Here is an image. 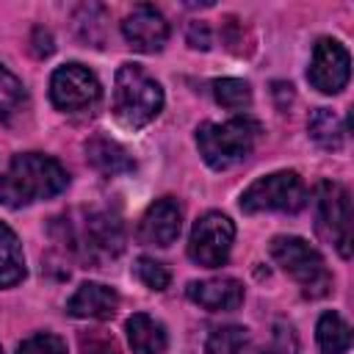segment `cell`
Listing matches in <instances>:
<instances>
[{
	"label": "cell",
	"mask_w": 354,
	"mask_h": 354,
	"mask_svg": "<svg viewBox=\"0 0 354 354\" xmlns=\"http://www.w3.org/2000/svg\"><path fill=\"white\" fill-rule=\"evenodd\" d=\"M163 108V88L138 64H122L113 83V116L119 124L138 130Z\"/></svg>",
	"instance_id": "obj_2"
},
{
	"label": "cell",
	"mask_w": 354,
	"mask_h": 354,
	"mask_svg": "<svg viewBox=\"0 0 354 354\" xmlns=\"http://www.w3.org/2000/svg\"><path fill=\"white\" fill-rule=\"evenodd\" d=\"M274 263L299 282L307 299H321L332 288V274L315 246H310L299 235H277L268 246Z\"/></svg>",
	"instance_id": "obj_5"
},
{
	"label": "cell",
	"mask_w": 354,
	"mask_h": 354,
	"mask_svg": "<svg viewBox=\"0 0 354 354\" xmlns=\"http://www.w3.org/2000/svg\"><path fill=\"white\" fill-rule=\"evenodd\" d=\"M307 130H310V138L324 149H340L343 147L346 127H343V119L332 108L313 111L307 119Z\"/></svg>",
	"instance_id": "obj_18"
},
{
	"label": "cell",
	"mask_w": 354,
	"mask_h": 354,
	"mask_svg": "<svg viewBox=\"0 0 354 354\" xmlns=\"http://www.w3.org/2000/svg\"><path fill=\"white\" fill-rule=\"evenodd\" d=\"M183 230V210L171 196L155 199L138 224V241L147 246H171Z\"/></svg>",
	"instance_id": "obj_12"
},
{
	"label": "cell",
	"mask_w": 354,
	"mask_h": 354,
	"mask_svg": "<svg viewBox=\"0 0 354 354\" xmlns=\"http://www.w3.org/2000/svg\"><path fill=\"white\" fill-rule=\"evenodd\" d=\"M260 136V124L249 116H235L227 122H205L196 130V147L202 160L216 169L224 171L235 163H241L257 144Z\"/></svg>",
	"instance_id": "obj_3"
},
{
	"label": "cell",
	"mask_w": 354,
	"mask_h": 354,
	"mask_svg": "<svg viewBox=\"0 0 354 354\" xmlns=\"http://www.w3.org/2000/svg\"><path fill=\"white\" fill-rule=\"evenodd\" d=\"M188 44H191L194 50H210L213 33H210L207 22H191V25H188Z\"/></svg>",
	"instance_id": "obj_27"
},
{
	"label": "cell",
	"mask_w": 354,
	"mask_h": 354,
	"mask_svg": "<svg viewBox=\"0 0 354 354\" xmlns=\"http://www.w3.org/2000/svg\"><path fill=\"white\" fill-rule=\"evenodd\" d=\"M69 183L66 169L41 152L17 155L0 177V202L6 207H25L58 196Z\"/></svg>",
	"instance_id": "obj_1"
},
{
	"label": "cell",
	"mask_w": 354,
	"mask_h": 354,
	"mask_svg": "<svg viewBox=\"0 0 354 354\" xmlns=\"http://www.w3.org/2000/svg\"><path fill=\"white\" fill-rule=\"evenodd\" d=\"M33 53H36L39 58H44V55L53 53V36H50L44 28H36V30H33Z\"/></svg>",
	"instance_id": "obj_28"
},
{
	"label": "cell",
	"mask_w": 354,
	"mask_h": 354,
	"mask_svg": "<svg viewBox=\"0 0 354 354\" xmlns=\"http://www.w3.org/2000/svg\"><path fill=\"white\" fill-rule=\"evenodd\" d=\"M122 33H124V39H127V44L133 50H138V53H160L166 39H169V22L158 8L136 6L122 22Z\"/></svg>",
	"instance_id": "obj_11"
},
{
	"label": "cell",
	"mask_w": 354,
	"mask_h": 354,
	"mask_svg": "<svg viewBox=\"0 0 354 354\" xmlns=\"http://www.w3.org/2000/svg\"><path fill=\"white\" fill-rule=\"evenodd\" d=\"M213 94H216V102L230 108V111H241V108H249L252 102V88L246 80H238V77H221L213 83Z\"/></svg>",
	"instance_id": "obj_21"
},
{
	"label": "cell",
	"mask_w": 354,
	"mask_h": 354,
	"mask_svg": "<svg viewBox=\"0 0 354 354\" xmlns=\"http://www.w3.org/2000/svg\"><path fill=\"white\" fill-rule=\"evenodd\" d=\"M136 277L149 288V290H166L171 282V274L163 263L152 260V257H138L136 260Z\"/></svg>",
	"instance_id": "obj_23"
},
{
	"label": "cell",
	"mask_w": 354,
	"mask_h": 354,
	"mask_svg": "<svg viewBox=\"0 0 354 354\" xmlns=\"http://www.w3.org/2000/svg\"><path fill=\"white\" fill-rule=\"evenodd\" d=\"M315 230L326 243L340 252V257H351V196L340 183H318Z\"/></svg>",
	"instance_id": "obj_7"
},
{
	"label": "cell",
	"mask_w": 354,
	"mask_h": 354,
	"mask_svg": "<svg viewBox=\"0 0 354 354\" xmlns=\"http://www.w3.org/2000/svg\"><path fill=\"white\" fill-rule=\"evenodd\" d=\"M260 354H299V340H296L293 326L285 321H277L271 329V337L260 348Z\"/></svg>",
	"instance_id": "obj_24"
},
{
	"label": "cell",
	"mask_w": 354,
	"mask_h": 354,
	"mask_svg": "<svg viewBox=\"0 0 354 354\" xmlns=\"http://www.w3.org/2000/svg\"><path fill=\"white\" fill-rule=\"evenodd\" d=\"M307 202V188L296 171H274L266 177H257L243 194H241V210L243 213H296Z\"/></svg>",
	"instance_id": "obj_6"
},
{
	"label": "cell",
	"mask_w": 354,
	"mask_h": 354,
	"mask_svg": "<svg viewBox=\"0 0 354 354\" xmlns=\"http://www.w3.org/2000/svg\"><path fill=\"white\" fill-rule=\"evenodd\" d=\"M124 329H127V340H130L133 354H163L169 346L166 326L147 313L130 315Z\"/></svg>",
	"instance_id": "obj_16"
},
{
	"label": "cell",
	"mask_w": 354,
	"mask_h": 354,
	"mask_svg": "<svg viewBox=\"0 0 354 354\" xmlns=\"http://www.w3.org/2000/svg\"><path fill=\"white\" fill-rule=\"evenodd\" d=\"M102 88L91 69L83 64H64L50 77V100L64 113H80L100 102Z\"/></svg>",
	"instance_id": "obj_9"
},
{
	"label": "cell",
	"mask_w": 354,
	"mask_h": 354,
	"mask_svg": "<svg viewBox=\"0 0 354 354\" xmlns=\"http://www.w3.org/2000/svg\"><path fill=\"white\" fill-rule=\"evenodd\" d=\"M119 310V293L102 282H83L66 301V313L75 318L105 321Z\"/></svg>",
	"instance_id": "obj_14"
},
{
	"label": "cell",
	"mask_w": 354,
	"mask_h": 354,
	"mask_svg": "<svg viewBox=\"0 0 354 354\" xmlns=\"http://www.w3.org/2000/svg\"><path fill=\"white\" fill-rule=\"evenodd\" d=\"M25 277V254L19 238L8 224L0 221V288H11Z\"/></svg>",
	"instance_id": "obj_17"
},
{
	"label": "cell",
	"mask_w": 354,
	"mask_h": 354,
	"mask_svg": "<svg viewBox=\"0 0 354 354\" xmlns=\"http://www.w3.org/2000/svg\"><path fill=\"white\" fill-rule=\"evenodd\" d=\"M351 72V58L348 50L337 39H321L313 50V61L307 69V80L321 91V94H337L346 88Z\"/></svg>",
	"instance_id": "obj_10"
},
{
	"label": "cell",
	"mask_w": 354,
	"mask_h": 354,
	"mask_svg": "<svg viewBox=\"0 0 354 354\" xmlns=\"http://www.w3.org/2000/svg\"><path fill=\"white\" fill-rule=\"evenodd\" d=\"M188 299L210 313H227L241 307L243 301V285L232 277H216V279H202L188 285Z\"/></svg>",
	"instance_id": "obj_13"
},
{
	"label": "cell",
	"mask_w": 354,
	"mask_h": 354,
	"mask_svg": "<svg viewBox=\"0 0 354 354\" xmlns=\"http://www.w3.org/2000/svg\"><path fill=\"white\" fill-rule=\"evenodd\" d=\"M86 158L105 177H116L136 169V160L127 155V149L108 136H91L86 141Z\"/></svg>",
	"instance_id": "obj_15"
},
{
	"label": "cell",
	"mask_w": 354,
	"mask_h": 354,
	"mask_svg": "<svg viewBox=\"0 0 354 354\" xmlns=\"http://www.w3.org/2000/svg\"><path fill=\"white\" fill-rule=\"evenodd\" d=\"M0 354H3V348H0Z\"/></svg>",
	"instance_id": "obj_29"
},
{
	"label": "cell",
	"mask_w": 354,
	"mask_h": 354,
	"mask_svg": "<svg viewBox=\"0 0 354 354\" xmlns=\"http://www.w3.org/2000/svg\"><path fill=\"white\" fill-rule=\"evenodd\" d=\"M318 346L324 354H343L351 346V329L337 313H324L318 318Z\"/></svg>",
	"instance_id": "obj_19"
},
{
	"label": "cell",
	"mask_w": 354,
	"mask_h": 354,
	"mask_svg": "<svg viewBox=\"0 0 354 354\" xmlns=\"http://www.w3.org/2000/svg\"><path fill=\"white\" fill-rule=\"evenodd\" d=\"M249 343V332L238 324H227V326H216L207 335L205 343V354H243Z\"/></svg>",
	"instance_id": "obj_20"
},
{
	"label": "cell",
	"mask_w": 354,
	"mask_h": 354,
	"mask_svg": "<svg viewBox=\"0 0 354 354\" xmlns=\"http://www.w3.org/2000/svg\"><path fill=\"white\" fill-rule=\"evenodd\" d=\"M235 241V224L224 213H205L196 218L188 238V257L202 268H218L227 263Z\"/></svg>",
	"instance_id": "obj_8"
},
{
	"label": "cell",
	"mask_w": 354,
	"mask_h": 354,
	"mask_svg": "<svg viewBox=\"0 0 354 354\" xmlns=\"http://www.w3.org/2000/svg\"><path fill=\"white\" fill-rule=\"evenodd\" d=\"M17 354H66V343L53 332H39L19 343Z\"/></svg>",
	"instance_id": "obj_25"
},
{
	"label": "cell",
	"mask_w": 354,
	"mask_h": 354,
	"mask_svg": "<svg viewBox=\"0 0 354 354\" xmlns=\"http://www.w3.org/2000/svg\"><path fill=\"white\" fill-rule=\"evenodd\" d=\"M80 354H119V346L105 332H88L80 337Z\"/></svg>",
	"instance_id": "obj_26"
},
{
	"label": "cell",
	"mask_w": 354,
	"mask_h": 354,
	"mask_svg": "<svg viewBox=\"0 0 354 354\" xmlns=\"http://www.w3.org/2000/svg\"><path fill=\"white\" fill-rule=\"evenodd\" d=\"M64 241L66 246L83 257L91 266H100L105 260H113L124 249V230L122 221L105 210H91L80 221H66L64 218Z\"/></svg>",
	"instance_id": "obj_4"
},
{
	"label": "cell",
	"mask_w": 354,
	"mask_h": 354,
	"mask_svg": "<svg viewBox=\"0 0 354 354\" xmlns=\"http://www.w3.org/2000/svg\"><path fill=\"white\" fill-rule=\"evenodd\" d=\"M25 102V88L17 75H11L6 66H0V122L11 119Z\"/></svg>",
	"instance_id": "obj_22"
}]
</instances>
